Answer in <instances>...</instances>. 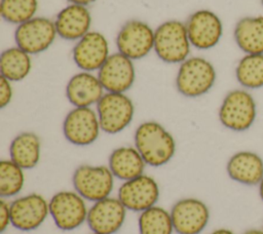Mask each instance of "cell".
Masks as SVG:
<instances>
[{
  "mask_svg": "<svg viewBox=\"0 0 263 234\" xmlns=\"http://www.w3.org/2000/svg\"><path fill=\"white\" fill-rule=\"evenodd\" d=\"M135 145L146 164L154 167L167 163L176 151L174 136L156 121H146L138 126Z\"/></svg>",
  "mask_w": 263,
  "mask_h": 234,
  "instance_id": "cell-1",
  "label": "cell"
},
{
  "mask_svg": "<svg viewBox=\"0 0 263 234\" xmlns=\"http://www.w3.org/2000/svg\"><path fill=\"white\" fill-rule=\"evenodd\" d=\"M190 44L186 24L180 21L164 22L154 31V50L165 63H183L190 53Z\"/></svg>",
  "mask_w": 263,
  "mask_h": 234,
  "instance_id": "cell-2",
  "label": "cell"
},
{
  "mask_svg": "<svg viewBox=\"0 0 263 234\" xmlns=\"http://www.w3.org/2000/svg\"><path fill=\"white\" fill-rule=\"evenodd\" d=\"M216 81V70L205 59L193 56L185 60L177 74L178 91L187 98H197L206 93Z\"/></svg>",
  "mask_w": 263,
  "mask_h": 234,
  "instance_id": "cell-3",
  "label": "cell"
},
{
  "mask_svg": "<svg viewBox=\"0 0 263 234\" xmlns=\"http://www.w3.org/2000/svg\"><path fill=\"white\" fill-rule=\"evenodd\" d=\"M257 105L253 95L246 89H233L224 98L220 109V122L233 131H245L255 122Z\"/></svg>",
  "mask_w": 263,
  "mask_h": 234,
  "instance_id": "cell-4",
  "label": "cell"
},
{
  "mask_svg": "<svg viewBox=\"0 0 263 234\" xmlns=\"http://www.w3.org/2000/svg\"><path fill=\"white\" fill-rule=\"evenodd\" d=\"M101 129L114 134L122 131L133 120L135 107L133 101L120 92H107L97 104Z\"/></svg>",
  "mask_w": 263,
  "mask_h": 234,
  "instance_id": "cell-5",
  "label": "cell"
},
{
  "mask_svg": "<svg viewBox=\"0 0 263 234\" xmlns=\"http://www.w3.org/2000/svg\"><path fill=\"white\" fill-rule=\"evenodd\" d=\"M74 188L84 199L97 202L109 197L113 190L114 176L104 165H80L72 178Z\"/></svg>",
  "mask_w": 263,
  "mask_h": 234,
  "instance_id": "cell-6",
  "label": "cell"
},
{
  "mask_svg": "<svg viewBox=\"0 0 263 234\" xmlns=\"http://www.w3.org/2000/svg\"><path fill=\"white\" fill-rule=\"evenodd\" d=\"M87 213L84 198L77 192H58L49 201V215L61 230L70 231L78 228L87 219Z\"/></svg>",
  "mask_w": 263,
  "mask_h": 234,
  "instance_id": "cell-7",
  "label": "cell"
},
{
  "mask_svg": "<svg viewBox=\"0 0 263 234\" xmlns=\"http://www.w3.org/2000/svg\"><path fill=\"white\" fill-rule=\"evenodd\" d=\"M55 36L54 22L46 17H33L18 25L14 32L17 47L29 54L46 50L54 41Z\"/></svg>",
  "mask_w": 263,
  "mask_h": 234,
  "instance_id": "cell-8",
  "label": "cell"
},
{
  "mask_svg": "<svg viewBox=\"0 0 263 234\" xmlns=\"http://www.w3.org/2000/svg\"><path fill=\"white\" fill-rule=\"evenodd\" d=\"M116 46L130 60L143 59L154 48V31L142 21H128L117 34Z\"/></svg>",
  "mask_w": 263,
  "mask_h": 234,
  "instance_id": "cell-9",
  "label": "cell"
},
{
  "mask_svg": "<svg viewBox=\"0 0 263 234\" xmlns=\"http://www.w3.org/2000/svg\"><path fill=\"white\" fill-rule=\"evenodd\" d=\"M101 125L98 114L89 107H75L65 117L63 132L76 146H88L99 138Z\"/></svg>",
  "mask_w": 263,
  "mask_h": 234,
  "instance_id": "cell-10",
  "label": "cell"
},
{
  "mask_svg": "<svg viewBox=\"0 0 263 234\" xmlns=\"http://www.w3.org/2000/svg\"><path fill=\"white\" fill-rule=\"evenodd\" d=\"M159 198V187L157 182L150 176L141 174L120 186L118 199L133 211H144L155 205Z\"/></svg>",
  "mask_w": 263,
  "mask_h": 234,
  "instance_id": "cell-11",
  "label": "cell"
},
{
  "mask_svg": "<svg viewBox=\"0 0 263 234\" xmlns=\"http://www.w3.org/2000/svg\"><path fill=\"white\" fill-rule=\"evenodd\" d=\"M186 29L190 43L197 49L213 48L218 44L223 34L220 17L206 9L193 12L186 23Z\"/></svg>",
  "mask_w": 263,
  "mask_h": 234,
  "instance_id": "cell-12",
  "label": "cell"
},
{
  "mask_svg": "<svg viewBox=\"0 0 263 234\" xmlns=\"http://www.w3.org/2000/svg\"><path fill=\"white\" fill-rule=\"evenodd\" d=\"M49 213V203L37 193H31L10 203L11 225L22 231H31L45 221Z\"/></svg>",
  "mask_w": 263,
  "mask_h": 234,
  "instance_id": "cell-13",
  "label": "cell"
},
{
  "mask_svg": "<svg viewBox=\"0 0 263 234\" xmlns=\"http://www.w3.org/2000/svg\"><path fill=\"white\" fill-rule=\"evenodd\" d=\"M171 217L178 234H199L209 223L210 210L199 199L184 198L174 204Z\"/></svg>",
  "mask_w": 263,
  "mask_h": 234,
  "instance_id": "cell-14",
  "label": "cell"
},
{
  "mask_svg": "<svg viewBox=\"0 0 263 234\" xmlns=\"http://www.w3.org/2000/svg\"><path fill=\"white\" fill-rule=\"evenodd\" d=\"M126 207L118 198L107 197L88 209L87 224L93 233L114 234L124 223Z\"/></svg>",
  "mask_w": 263,
  "mask_h": 234,
  "instance_id": "cell-15",
  "label": "cell"
},
{
  "mask_svg": "<svg viewBox=\"0 0 263 234\" xmlns=\"http://www.w3.org/2000/svg\"><path fill=\"white\" fill-rule=\"evenodd\" d=\"M135 76L133 60L120 52L110 54L98 73L99 80L108 92L124 93L134 84Z\"/></svg>",
  "mask_w": 263,
  "mask_h": 234,
  "instance_id": "cell-16",
  "label": "cell"
},
{
  "mask_svg": "<svg viewBox=\"0 0 263 234\" xmlns=\"http://www.w3.org/2000/svg\"><path fill=\"white\" fill-rule=\"evenodd\" d=\"M109 55L108 40L102 33L96 31L85 34L73 49L75 64L86 72L100 70Z\"/></svg>",
  "mask_w": 263,
  "mask_h": 234,
  "instance_id": "cell-17",
  "label": "cell"
},
{
  "mask_svg": "<svg viewBox=\"0 0 263 234\" xmlns=\"http://www.w3.org/2000/svg\"><path fill=\"white\" fill-rule=\"evenodd\" d=\"M229 178L247 186L259 185L263 180V159L252 151H239L233 154L226 165Z\"/></svg>",
  "mask_w": 263,
  "mask_h": 234,
  "instance_id": "cell-18",
  "label": "cell"
},
{
  "mask_svg": "<svg viewBox=\"0 0 263 234\" xmlns=\"http://www.w3.org/2000/svg\"><path fill=\"white\" fill-rule=\"evenodd\" d=\"M91 15L89 10L78 4L63 8L54 21L57 34L65 40H78L89 32Z\"/></svg>",
  "mask_w": 263,
  "mask_h": 234,
  "instance_id": "cell-19",
  "label": "cell"
},
{
  "mask_svg": "<svg viewBox=\"0 0 263 234\" xmlns=\"http://www.w3.org/2000/svg\"><path fill=\"white\" fill-rule=\"evenodd\" d=\"M103 91L104 87L99 78L86 71L75 74L66 87V95L75 107H90L98 104L104 95Z\"/></svg>",
  "mask_w": 263,
  "mask_h": 234,
  "instance_id": "cell-20",
  "label": "cell"
},
{
  "mask_svg": "<svg viewBox=\"0 0 263 234\" xmlns=\"http://www.w3.org/2000/svg\"><path fill=\"white\" fill-rule=\"evenodd\" d=\"M145 160L133 147H120L115 149L109 157V168L113 176L122 181L137 178L144 172Z\"/></svg>",
  "mask_w": 263,
  "mask_h": 234,
  "instance_id": "cell-21",
  "label": "cell"
},
{
  "mask_svg": "<svg viewBox=\"0 0 263 234\" xmlns=\"http://www.w3.org/2000/svg\"><path fill=\"white\" fill-rule=\"evenodd\" d=\"M234 40L246 54L263 53V15L245 16L234 27Z\"/></svg>",
  "mask_w": 263,
  "mask_h": 234,
  "instance_id": "cell-22",
  "label": "cell"
},
{
  "mask_svg": "<svg viewBox=\"0 0 263 234\" xmlns=\"http://www.w3.org/2000/svg\"><path fill=\"white\" fill-rule=\"evenodd\" d=\"M10 160L23 169L35 167L40 160V140L34 132L26 131L16 135L9 147Z\"/></svg>",
  "mask_w": 263,
  "mask_h": 234,
  "instance_id": "cell-23",
  "label": "cell"
},
{
  "mask_svg": "<svg viewBox=\"0 0 263 234\" xmlns=\"http://www.w3.org/2000/svg\"><path fill=\"white\" fill-rule=\"evenodd\" d=\"M31 57L28 52L20 47H10L1 53L0 72L1 76L9 81H21L31 71Z\"/></svg>",
  "mask_w": 263,
  "mask_h": 234,
  "instance_id": "cell-24",
  "label": "cell"
},
{
  "mask_svg": "<svg viewBox=\"0 0 263 234\" xmlns=\"http://www.w3.org/2000/svg\"><path fill=\"white\" fill-rule=\"evenodd\" d=\"M235 77L245 88L263 87V53L245 54L237 63Z\"/></svg>",
  "mask_w": 263,
  "mask_h": 234,
  "instance_id": "cell-25",
  "label": "cell"
},
{
  "mask_svg": "<svg viewBox=\"0 0 263 234\" xmlns=\"http://www.w3.org/2000/svg\"><path fill=\"white\" fill-rule=\"evenodd\" d=\"M140 234H172L174 230L171 212L160 206H152L139 217Z\"/></svg>",
  "mask_w": 263,
  "mask_h": 234,
  "instance_id": "cell-26",
  "label": "cell"
},
{
  "mask_svg": "<svg viewBox=\"0 0 263 234\" xmlns=\"http://www.w3.org/2000/svg\"><path fill=\"white\" fill-rule=\"evenodd\" d=\"M25 184L24 169L12 160L0 162V195L11 197L20 193Z\"/></svg>",
  "mask_w": 263,
  "mask_h": 234,
  "instance_id": "cell-27",
  "label": "cell"
},
{
  "mask_svg": "<svg viewBox=\"0 0 263 234\" xmlns=\"http://www.w3.org/2000/svg\"><path fill=\"white\" fill-rule=\"evenodd\" d=\"M37 8V0H1L0 3V13L3 20L15 25L33 18Z\"/></svg>",
  "mask_w": 263,
  "mask_h": 234,
  "instance_id": "cell-28",
  "label": "cell"
},
{
  "mask_svg": "<svg viewBox=\"0 0 263 234\" xmlns=\"http://www.w3.org/2000/svg\"><path fill=\"white\" fill-rule=\"evenodd\" d=\"M12 99V87L10 81L5 77H0V108H5Z\"/></svg>",
  "mask_w": 263,
  "mask_h": 234,
  "instance_id": "cell-29",
  "label": "cell"
},
{
  "mask_svg": "<svg viewBox=\"0 0 263 234\" xmlns=\"http://www.w3.org/2000/svg\"><path fill=\"white\" fill-rule=\"evenodd\" d=\"M11 224L10 220V204L3 198L0 200V232H4L8 225Z\"/></svg>",
  "mask_w": 263,
  "mask_h": 234,
  "instance_id": "cell-30",
  "label": "cell"
},
{
  "mask_svg": "<svg viewBox=\"0 0 263 234\" xmlns=\"http://www.w3.org/2000/svg\"><path fill=\"white\" fill-rule=\"evenodd\" d=\"M67 1H69L71 4H78V5L85 6V5H88L92 2H95L96 0H67Z\"/></svg>",
  "mask_w": 263,
  "mask_h": 234,
  "instance_id": "cell-31",
  "label": "cell"
},
{
  "mask_svg": "<svg viewBox=\"0 0 263 234\" xmlns=\"http://www.w3.org/2000/svg\"><path fill=\"white\" fill-rule=\"evenodd\" d=\"M211 234H234L231 230L229 229H225V228H221V229H217L214 232H212Z\"/></svg>",
  "mask_w": 263,
  "mask_h": 234,
  "instance_id": "cell-32",
  "label": "cell"
},
{
  "mask_svg": "<svg viewBox=\"0 0 263 234\" xmlns=\"http://www.w3.org/2000/svg\"><path fill=\"white\" fill-rule=\"evenodd\" d=\"M243 234H263V230H260V229H250V230H247Z\"/></svg>",
  "mask_w": 263,
  "mask_h": 234,
  "instance_id": "cell-33",
  "label": "cell"
},
{
  "mask_svg": "<svg viewBox=\"0 0 263 234\" xmlns=\"http://www.w3.org/2000/svg\"><path fill=\"white\" fill-rule=\"evenodd\" d=\"M259 195H260L261 200L263 201V180L259 184Z\"/></svg>",
  "mask_w": 263,
  "mask_h": 234,
  "instance_id": "cell-34",
  "label": "cell"
},
{
  "mask_svg": "<svg viewBox=\"0 0 263 234\" xmlns=\"http://www.w3.org/2000/svg\"><path fill=\"white\" fill-rule=\"evenodd\" d=\"M261 3H262V5H263V0H261Z\"/></svg>",
  "mask_w": 263,
  "mask_h": 234,
  "instance_id": "cell-35",
  "label": "cell"
},
{
  "mask_svg": "<svg viewBox=\"0 0 263 234\" xmlns=\"http://www.w3.org/2000/svg\"><path fill=\"white\" fill-rule=\"evenodd\" d=\"M93 234H98V233H93Z\"/></svg>",
  "mask_w": 263,
  "mask_h": 234,
  "instance_id": "cell-36",
  "label": "cell"
}]
</instances>
